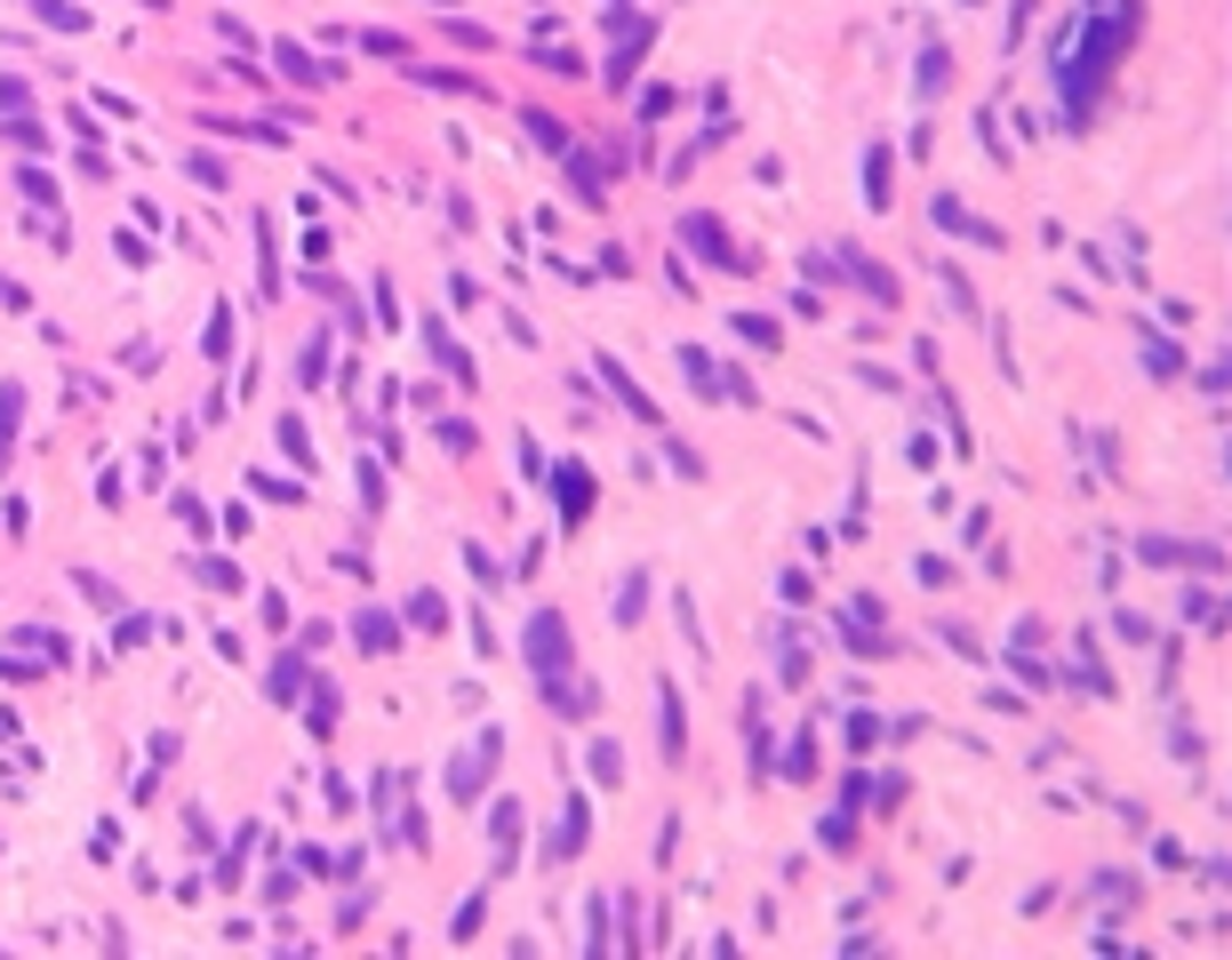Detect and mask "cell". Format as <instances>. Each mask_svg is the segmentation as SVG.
I'll return each instance as SVG.
<instances>
[{"label": "cell", "mask_w": 1232, "mask_h": 960, "mask_svg": "<svg viewBox=\"0 0 1232 960\" xmlns=\"http://www.w3.org/2000/svg\"><path fill=\"white\" fill-rule=\"evenodd\" d=\"M865 193H873V209L889 200V153H865Z\"/></svg>", "instance_id": "9a60e30c"}, {"label": "cell", "mask_w": 1232, "mask_h": 960, "mask_svg": "<svg viewBox=\"0 0 1232 960\" xmlns=\"http://www.w3.org/2000/svg\"><path fill=\"white\" fill-rule=\"evenodd\" d=\"M736 337H752V344H776V320H761V313H745V320H736Z\"/></svg>", "instance_id": "ffe728a7"}, {"label": "cell", "mask_w": 1232, "mask_h": 960, "mask_svg": "<svg viewBox=\"0 0 1232 960\" xmlns=\"http://www.w3.org/2000/svg\"><path fill=\"white\" fill-rule=\"evenodd\" d=\"M280 448H289V457L304 464V473H313V448H304V433H297V417H280Z\"/></svg>", "instance_id": "ac0fdd59"}, {"label": "cell", "mask_w": 1232, "mask_h": 960, "mask_svg": "<svg viewBox=\"0 0 1232 960\" xmlns=\"http://www.w3.org/2000/svg\"><path fill=\"white\" fill-rule=\"evenodd\" d=\"M249 481H257V497H289V504L304 497V488H297V481H273V473H249Z\"/></svg>", "instance_id": "44dd1931"}, {"label": "cell", "mask_w": 1232, "mask_h": 960, "mask_svg": "<svg viewBox=\"0 0 1232 960\" xmlns=\"http://www.w3.org/2000/svg\"><path fill=\"white\" fill-rule=\"evenodd\" d=\"M552 497H561V521L577 528L585 504H592V473H585V464H552Z\"/></svg>", "instance_id": "3957f363"}, {"label": "cell", "mask_w": 1232, "mask_h": 960, "mask_svg": "<svg viewBox=\"0 0 1232 960\" xmlns=\"http://www.w3.org/2000/svg\"><path fill=\"white\" fill-rule=\"evenodd\" d=\"M32 105V89H25V80H0V113H25Z\"/></svg>", "instance_id": "603a6c76"}, {"label": "cell", "mask_w": 1232, "mask_h": 960, "mask_svg": "<svg viewBox=\"0 0 1232 960\" xmlns=\"http://www.w3.org/2000/svg\"><path fill=\"white\" fill-rule=\"evenodd\" d=\"M577 849H585V801H568L561 832H552V856H577Z\"/></svg>", "instance_id": "30bf717a"}, {"label": "cell", "mask_w": 1232, "mask_h": 960, "mask_svg": "<svg viewBox=\"0 0 1232 960\" xmlns=\"http://www.w3.org/2000/svg\"><path fill=\"white\" fill-rule=\"evenodd\" d=\"M656 712H665V752H681V745H689V712H681V697L665 688V697H656Z\"/></svg>", "instance_id": "8fae6325"}, {"label": "cell", "mask_w": 1232, "mask_h": 960, "mask_svg": "<svg viewBox=\"0 0 1232 960\" xmlns=\"http://www.w3.org/2000/svg\"><path fill=\"white\" fill-rule=\"evenodd\" d=\"M488 761H497V728H488V737L472 745V752H457V768H448V792H457V801H472V792H481V776H488Z\"/></svg>", "instance_id": "7a4b0ae2"}, {"label": "cell", "mask_w": 1232, "mask_h": 960, "mask_svg": "<svg viewBox=\"0 0 1232 960\" xmlns=\"http://www.w3.org/2000/svg\"><path fill=\"white\" fill-rule=\"evenodd\" d=\"M929 216H936V233H953V240H993V249H1000V233H993V224H977L953 193H936V200H929Z\"/></svg>", "instance_id": "277c9868"}, {"label": "cell", "mask_w": 1232, "mask_h": 960, "mask_svg": "<svg viewBox=\"0 0 1232 960\" xmlns=\"http://www.w3.org/2000/svg\"><path fill=\"white\" fill-rule=\"evenodd\" d=\"M816 768V745L809 737H792V752H785V776H809Z\"/></svg>", "instance_id": "d6986e66"}, {"label": "cell", "mask_w": 1232, "mask_h": 960, "mask_svg": "<svg viewBox=\"0 0 1232 960\" xmlns=\"http://www.w3.org/2000/svg\"><path fill=\"white\" fill-rule=\"evenodd\" d=\"M601 384H608V393H616V400H625V408H632V417H641V424H656V400H648V393H641V384H632L625 369H616V360H608V353H601Z\"/></svg>", "instance_id": "8992f818"}, {"label": "cell", "mask_w": 1232, "mask_h": 960, "mask_svg": "<svg viewBox=\"0 0 1232 960\" xmlns=\"http://www.w3.org/2000/svg\"><path fill=\"white\" fill-rule=\"evenodd\" d=\"M840 264H849V280H856V289H865L873 304H896V280H889V264H873V257H840Z\"/></svg>", "instance_id": "52a82bcc"}, {"label": "cell", "mask_w": 1232, "mask_h": 960, "mask_svg": "<svg viewBox=\"0 0 1232 960\" xmlns=\"http://www.w3.org/2000/svg\"><path fill=\"white\" fill-rule=\"evenodd\" d=\"M681 369L696 377V393H721V377H712V360H705V353H696V344H681Z\"/></svg>", "instance_id": "5bb4252c"}, {"label": "cell", "mask_w": 1232, "mask_h": 960, "mask_svg": "<svg viewBox=\"0 0 1232 960\" xmlns=\"http://www.w3.org/2000/svg\"><path fill=\"white\" fill-rule=\"evenodd\" d=\"M681 233H689V249H696V257H712V264H736L729 233H721V216H681Z\"/></svg>", "instance_id": "5b68a950"}, {"label": "cell", "mask_w": 1232, "mask_h": 960, "mask_svg": "<svg viewBox=\"0 0 1232 960\" xmlns=\"http://www.w3.org/2000/svg\"><path fill=\"white\" fill-rule=\"evenodd\" d=\"M209 360H233V313L209 320Z\"/></svg>", "instance_id": "e0dca14e"}, {"label": "cell", "mask_w": 1232, "mask_h": 960, "mask_svg": "<svg viewBox=\"0 0 1232 960\" xmlns=\"http://www.w3.org/2000/svg\"><path fill=\"white\" fill-rule=\"evenodd\" d=\"M297 688H304V665H297V657H280L273 672H264V697H280V705H297Z\"/></svg>", "instance_id": "ba28073f"}, {"label": "cell", "mask_w": 1232, "mask_h": 960, "mask_svg": "<svg viewBox=\"0 0 1232 960\" xmlns=\"http://www.w3.org/2000/svg\"><path fill=\"white\" fill-rule=\"evenodd\" d=\"M16 417H25V384H0V448H9Z\"/></svg>", "instance_id": "4fadbf2b"}, {"label": "cell", "mask_w": 1232, "mask_h": 960, "mask_svg": "<svg viewBox=\"0 0 1232 960\" xmlns=\"http://www.w3.org/2000/svg\"><path fill=\"white\" fill-rule=\"evenodd\" d=\"M849 745H856V752L880 745V721H873V712H856V721H849Z\"/></svg>", "instance_id": "7402d4cb"}, {"label": "cell", "mask_w": 1232, "mask_h": 960, "mask_svg": "<svg viewBox=\"0 0 1232 960\" xmlns=\"http://www.w3.org/2000/svg\"><path fill=\"white\" fill-rule=\"evenodd\" d=\"M641 601H648V577H625V592H616V624H641Z\"/></svg>", "instance_id": "7c38bea8"}, {"label": "cell", "mask_w": 1232, "mask_h": 960, "mask_svg": "<svg viewBox=\"0 0 1232 960\" xmlns=\"http://www.w3.org/2000/svg\"><path fill=\"white\" fill-rule=\"evenodd\" d=\"M1144 369H1153V377H1184V353L1168 337H1144Z\"/></svg>", "instance_id": "9c48e42d"}, {"label": "cell", "mask_w": 1232, "mask_h": 960, "mask_svg": "<svg viewBox=\"0 0 1232 960\" xmlns=\"http://www.w3.org/2000/svg\"><path fill=\"white\" fill-rule=\"evenodd\" d=\"M80 592H89V601H96V617H113V608H120V592H113L105 577H89V568H80Z\"/></svg>", "instance_id": "2e32d148"}, {"label": "cell", "mask_w": 1232, "mask_h": 960, "mask_svg": "<svg viewBox=\"0 0 1232 960\" xmlns=\"http://www.w3.org/2000/svg\"><path fill=\"white\" fill-rule=\"evenodd\" d=\"M528 665H537V697L545 705H561V712H585L592 705V688L577 681V657H568V624L552 617V608L528 617Z\"/></svg>", "instance_id": "6da1fadb"}]
</instances>
